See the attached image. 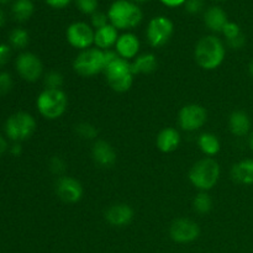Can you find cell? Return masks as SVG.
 I'll list each match as a JSON object with an SVG mask.
<instances>
[{
  "instance_id": "42",
  "label": "cell",
  "mask_w": 253,
  "mask_h": 253,
  "mask_svg": "<svg viewBox=\"0 0 253 253\" xmlns=\"http://www.w3.org/2000/svg\"><path fill=\"white\" fill-rule=\"evenodd\" d=\"M249 145L250 147H251V150L253 151V131L251 133H250V137H249Z\"/></svg>"
},
{
  "instance_id": "46",
  "label": "cell",
  "mask_w": 253,
  "mask_h": 253,
  "mask_svg": "<svg viewBox=\"0 0 253 253\" xmlns=\"http://www.w3.org/2000/svg\"><path fill=\"white\" fill-rule=\"evenodd\" d=\"M215 1H221V0H215Z\"/></svg>"
},
{
  "instance_id": "4",
  "label": "cell",
  "mask_w": 253,
  "mask_h": 253,
  "mask_svg": "<svg viewBox=\"0 0 253 253\" xmlns=\"http://www.w3.org/2000/svg\"><path fill=\"white\" fill-rule=\"evenodd\" d=\"M36 105L43 118L56 120L66 113L68 98L62 89H44L37 98Z\"/></svg>"
},
{
  "instance_id": "11",
  "label": "cell",
  "mask_w": 253,
  "mask_h": 253,
  "mask_svg": "<svg viewBox=\"0 0 253 253\" xmlns=\"http://www.w3.org/2000/svg\"><path fill=\"white\" fill-rule=\"evenodd\" d=\"M16 69L22 79L34 83L42 77L43 64L36 54L31 53V52H24L17 57Z\"/></svg>"
},
{
  "instance_id": "23",
  "label": "cell",
  "mask_w": 253,
  "mask_h": 253,
  "mask_svg": "<svg viewBox=\"0 0 253 253\" xmlns=\"http://www.w3.org/2000/svg\"><path fill=\"white\" fill-rule=\"evenodd\" d=\"M198 146H199L200 151L207 156H215L219 153L220 141L214 133L211 132H204L198 137Z\"/></svg>"
},
{
  "instance_id": "26",
  "label": "cell",
  "mask_w": 253,
  "mask_h": 253,
  "mask_svg": "<svg viewBox=\"0 0 253 253\" xmlns=\"http://www.w3.org/2000/svg\"><path fill=\"white\" fill-rule=\"evenodd\" d=\"M194 210L199 214H208L212 208V199L207 192H200L193 200Z\"/></svg>"
},
{
  "instance_id": "29",
  "label": "cell",
  "mask_w": 253,
  "mask_h": 253,
  "mask_svg": "<svg viewBox=\"0 0 253 253\" xmlns=\"http://www.w3.org/2000/svg\"><path fill=\"white\" fill-rule=\"evenodd\" d=\"M74 2L79 11H82L83 14L93 15L94 12L98 11V0H74Z\"/></svg>"
},
{
  "instance_id": "40",
  "label": "cell",
  "mask_w": 253,
  "mask_h": 253,
  "mask_svg": "<svg viewBox=\"0 0 253 253\" xmlns=\"http://www.w3.org/2000/svg\"><path fill=\"white\" fill-rule=\"evenodd\" d=\"M7 148H9V145H7V141L5 140V138L2 137L1 135H0V157H1V156L4 155L5 152H6Z\"/></svg>"
},
{
  "instance_id": "8",
  "label": "cell",
  "mask_w": 253,
  "mask_h": 253,
  "mask_svg": "<svg viewBox=\"0 0 253 253\" xmlns=\"http://www.w3.org/2000/svg\"><path fill=\"white\" fill-rule=\"evenodd\" d=\"M174 25L172 20L166 16H156L148 22L146 36L152 47L165 46L172 37Z\"/></svg>"
},
{
  "instance_id": "37",
  "label": "cell",
  "mask_w": 253,
  "mask_h": 253,
  "mask_svg": "<svg viewBox=\"0 0 253 253\" xmlns=\"http://www.w3.org/2000/svg\"><path fill=\"white\" fill-rule=\"evenodd\" d=\"M44 1H46L48 6L53 7V9H63L72 0H44Z\"/></svg>"
},
{
  "instance_id": "2",
  "label": "cell",
  "mask_w": 253,
  "mask_h": 253,
  "mask_svg": "<svg viewBox=\"0 0 253 253\" xmlns=\"http://www.w3.org/2000/svg\"><path fill=\"white\" fill-rule=\"evenodd\" d=\"M109 22L118 30H128L138 26L143 14L138 5L131 0H116L108 10Z\"/></svg>"
},
{
  "instance_id": "24",
  "label": "cell",
  "mask_w": 253,
  "mask_h": 253,
  "mask_svg": "<svg viewBox=\"0 0 253 253\" xmlns=\"http://www.w3.org/2000/svg\"><path fill=\"white\" fill-rule=\"evenodd\" d=\"M34 10L35 6L31 0H15L11 7L12 16L19 22L27 21L34 14Z\"/></svg>"
},
{
  "instance_id": "6",
  "label": "cell",
  "mask_w": 253,
  "mask_h": 253,
  "mask_svg": "<svg viewBox=\"0 0 253 253\" xmlns=\"http://www.w3.org/2000/svg\"><path fill=\"white\" fill-rule=\"evenodd\" d=\"M106 52L99 48H88L81 51L73 62V68L79 76L91 77L105 71Z\"/></svg>"
},
{
  "instance_id": "21",
  "label": "cell",
  "mask_w": 253,
  "mask_h": 253,
  "mask_svg": "<svg viewBox=\"0 0 253 253\" xmlns=\"http://www.w3.org/2000/svg\"><path fill=\"white\" fill-rule=\"evenodd\" d=\"M157 58L153 53L138 54L131 62V71L135 74H150L157 69Z\"/></svg>"
},
{
  "instance_id": "5",
  "label": "cell",
  "mask_w": 253,
  "mask_h": 253,
  "mask_svg": "<svg viewBox=\"0 0 253 253\" xmlns=\"http://www.w3.org/2000/svg\"><path fill=\"white\" fill-rule=\"evenodd\" d=\"M109 86L118 93H125L132 86L133 73L131 63L126 59L118 57L104 71Z\"/></svg>"
},
{
  "instance_id": "36",
  "label": "cell",
  "mask_w": 253,
  "mask_h": 253,
  "mask_svg": "<svg viewBox=\"0 0 253 253\" xmlns=\"http://www.w3.org/2000/svg\"><path fill=\"white\" fill-rule=\"evenodd\" d=\"M10 48L6 44H0V67L4 66L10 58Z\"/></svg>"
},
{
  "instance_id": "22",
  "label": "cell",
  "mask_w": 253,
  "mask_h": 253,
  "mask_svg": "<svg viewBox=\"0 0 253 253\" xmlns=\"http://www.w3.org/2000/svg\"><path fill=\"white\" fill-rule=\"evenodd\" d=\"M231 177L235 182L245 185L253 184V160H244L236 163L231 169Z\"/></svg>"
},
{
  "instance_id": "27",
  "label": "cell",
  "mask_w": 253,
  "mask_h": 253,
  "mask_svg": "<svg viewBox=\"0 0 253 253\" xmlns=\"http://www.w3.org/2000/svg\"><path fill=\"white\" fill-rule=\"evenodd\" d=\"M77 135L81 136L84 140H94L98 136L99 131L94 125L89 123H81L76 126Z\"/></svg>"
},
{
  "instance_id": "1",
  "label": "cell",
  "mask_w": 253,
  "mask_h": 253,
  "mask_svg": "<svg viewBox=\"0 0 253 253\" xmlns=\"http://www.w3.org/2000/svg\"><path fill=\"white\" fill-rule=\"evenodd\" d=\"M226 49L219 37L208 35L202 37L195 46L194 57L197 63L207 71H212L221 66L225 59Z\"/></svg>"
},
{
  "instance_id": "43",
  "label": "cell",
  "mask_w": 253,
  "mask_h": 253,
  "mask_svg": "<svg viewBox=\"0 0 253 253\" xmlns=\"http://www.w3.org/2000/svg\"><path fill=\"white\" fill-rule=\"evenodd\" d=\"M249 72H250V74H251V77L253 78V59L251 62H250V64H249Z\"/></svg>"
},
{
  "instance_id": "41",
  "label": "cell",
  "mask_w": 253,
  "mask_h": 253,
  "mask_svg": "<svg viewBox=\"0 0 253 253\" xmlns=\"http://www.w3.org/2000/svg\"><path fill=\"white\" fill-rule=\"evenodd\" d=\"M6 22V15H5L4 10L0 9V27H2Z\"/></svg>"
},
{
  "instance_id": "18",
  "label": "cell",
  "mask_w": 253,
  "mask_h": 253,
  "mask_svg": "<svg viewBox=\"0 0 253 253\" xmlns=\"http://www.w3.org/2000/svg\"><path fill=\"white\" fill-rule=\"evenodd\" d=\"M229 22L227 15L224 9L220 6H211L205 11L204 24L211 32H222L225 25Z\"/></svg>"
},
{
  "instance_id": "33",
  "label": "cell",
  "mask_w": 253,
  "mask_h": 253,
  "mask_svg": "<svg viewBox=\"0 0 253 253\" xmlns=\"http://www.w3.org/2000/svg\"><path fill=\"white\" fill-rule=\"evenodd\" d=\"M12 88V78L6 72L0 73V96L6 95Z\"/></svg>"
},
{
  "instance_id": "31",
  "label": "cell",
  "mask_w": 253,
  "mask_h": 253,
  "mask_svg": "<svg viewBox=\"0 0 253 253\" xmlns=\"http://www.w3.org/2000/svg\"><path fill=\"white\" fill-rule=\"evenodd\" d=\"M221 34L224 35L225 39H226V41H229V40H232V39H235V37L240 36V35L242 34V31L236 22L229 21L226 25H225V27H224V30H222Z\"/></svg>"
},
{
  "instance_id": "16",
  "label": "cell",
  "mask_w": 253,
  "mask_h": 253,
  "mask_svg": "<svg viewBox=\"0 0 253 253\" xmlns=\"http://www.w3.org/2000/svg\"><path fill=\"white\" fill-rule=\"evenodd\" d=\"M91 157L94 162L103 168L113 167L116 162V152L113 146L103 140L95 141L91 148Z\"/></svg>"
},
{
  "instance_id": "45",
  "label": "cell",
  "mask_w": 253,
  "mask_h": 253,
  "mask_svg": "<svg viewBox=\"0 0 253 253\" xmlns=\"http://www.w3.org/2000/svg\"><path fill=\"white\" fill-rule=\"evenodd\" d=\"M131 1H133V2H145V1H148V0H131Z\"/></svg>"
},
{
  "instance_id": "19",
  "label": "cell",
  "mask_w": 253,
  "mask_h": 253,
  "mask_svg": "<svg viewBox=\"0 0 253 253\" xmlns=\"http://www.w3.org/2000/svg\"><path fill=\"white\" fill-rule=\"evenodd\" d=\"M157 147L161 152L170 153L178 148L180 143V135L175 128L166 127L158 133Z\"/></svg>"
},
{
  "instance_id": "20",
  "label": "cell",
  "mask_w": 253,
  "mask_h": 253,
  "mask_svg": "<svg viewBox=\"0 0 253 253\" xmlns=\"http://www.w3.org/2000/svg\"><path fill=\"white\" fill-rule=\"evenodd\" d=\"M229 127L232 135L237 136V137L246 136L251 131V119L245 111L236 110L230 115Z\"/></svg>"
},
{
  "instance_id": "14",
  "label": "cell",
  "mask_w": 253,
  "mask_h": 253,
  "mask_svg": "<svg viewBox=\"0 0 253 253\" xmlns=\"http://www.w3.org/2000/svg\"><path fill=\"white\" fill-rule=\"evenodd\" d=\"M105 219L111 226H127L133 219V210L130 205L124 204V203L114 204L106 210Z\"/></svg>"
},
{
  "instance_id": "17",
  "label": "cell",
  "mask_w": 253,
  "mask_h": 253,
  "mask_svg": "<svg viewBox=\"0 0 253 253\" xmlns=\"http://www.w3.org/2000/svg\"><path fill=\"white\" fill-rule=\"evenodd\" d=\"M119 30L115 29L111 24L106 25V26L101 27V29L95 30V35H94V44L96 48L103 49V51H108L111 47L115 46L119 39Z\"/></svg>"
},
{
  "instance_id": "32",
  "label": "cell",
  "mask_w": 253,
  "mask_h": 253,
  "mask_svg": "<svg viewBox=\"0 0 253 253\" xmlns=\"http://www.w3.org/2000/svg\"><path fill=\"white\" fill-rule=\"evenodd\" d=\"M90 21H91V26H93L95 30L101 29V27H104V26H106V25L110 24V22H109L108 14H105V12H101V11L94 12V14L91 15Z\"/></svg>"
},
{
  "instance_id": "7",
  "label": "cell",
  "mask_w": 253,
  "mask_h": 253,
  "mask_svg": "<svg viewBox=\"0 0 253 253\" xmlns=\"http://www.w3.org/2000/svg\"><path fill=\"white\" fill-rule=\"evenodd\" d=\"M36 130L34 116L25 111L14 114L5 123V133L14 142H22L32 136Z\"/></svg>"
},
{
  "instance_id": "44",
  "label": "cell",
  "mask_w": 253,
  "mask_h": 253,
  "mask_svg": "<svg viewBox=\"0 0 253 253\" xmlns=\"http://www.w3.org/2000/svg\"><path fill=\"white\" fill-rule=\"evenodd\" d=\"M10 1H12V0H0V4H7Z\"/></svg>"
},
{
  "instance_id": "10",
  "label": "cell",
  "mask_w": 253,
  "mask_h": 253,
  "mask_svg": "<svg viewBox=\"0 0 253 253\" xmlns=\"http://www.w3.org/2000/svg\"><path fill=\"white\" fill-rule=\"evenodd\" d=\"M94 35H95V31L93 30V27L83 21L71 24L66 32L68 43L81 51L90 48L91 44L94 43Z\"/></svg>"
},
{
  "instance_id": "13",
  "label": "cell",
  "mask_w": 253,
  "mask_h": 253,
  "mask_svg": "<svg viewBox=\"0 0 253 253\" xmlns=\"http://www.w3.org/2000/svg\"><path fill=\"white\" fill-rule=\"evenodd\" d=\"M54 189H56L57 197L62 202L69 203V204L78 203L83 197V187L81 182L73 177H67V175L59 177L54 184Z\"/></svg>"
},
{
  "instance_id": "35",
  "label": "cell",
  "mask_w": 253,
  "mask_h": 253,
  "mask_svg": "<svg viewBox=\"0 0 253 253\" xmlns=\"http://www.w3.org/2000/svg\"><path fill=\"white\" fill-rule=\"evenodd\" d=\"M245 44H246V37H245L244 34L227 41V46L232 49H241Z\"/></svg>"
},
{
  "instance_id": "12",
  "label": "cell",
  "mask_w": 253,
  "mask_h": 253,
  "mask_svg": "<svg viewBox=\"0 0 253 253\" xmlns=\"http://www.w3.org/2000/svg\"><path fill=\"white\" fill-rule=\"evenodd\" d=\"M199 225L190 219L180 217L174 220L169 227V235L178 244H189L199 237Z\"/></svg>"
},
{
  "instance_id": "3",
  "label": "cell",
  "mask_w": 253,
  "mask_h": 253,
  "mask_svg": "<svg viewBox=\"0 0 253 253\" xmlns=\"http://www.w3.org/2000/svg\"><path fill=\"white\" fill-rule=\"evenodd\" d=\"M220 165L212 158H204L195 163L189 172V180L200 192L212 189L219 182Z\"/></svg>"
},
{
  "instance_id": "30",
  "label": "cell",
  "mask_w": 253,
  "mask_h": 253,
  "mask_svg": "<svg viewBox=\"0 0 253 253\" xmlns=\"http://www.w3.org/2000/svg\"><path fill=\"white\" fill-rule=\"evenodd\" d=\"M49 169H51L53 174L62 175L67 169L66 161L62 157H59V156H54V157L49 160Z\"/></svg>"
},
{
  "instance_id": "38",
  "label": "cell",
  "mask_w": 253,
  "mask_h": 253,
  "mask_svg": "<svg viewBox=\"0 0 253 253\" xmlns=\"http://www.w3.org/2000/svg\"><path fill=\"white\" fill-rule=\"evenodd\" d=\"M160 1L168 7H177L184 5L187 0H160Z\"/></svg>"
},
{
  "instance_id": "34",
  "label": "cell",
  "mask_w": 253,
  "mask_h": 253,
  "mask_svg": "<svg viewBox=\"0 0 253 253\" xmlns=\"http://www.w3.org/2000/svg\"><path fill=\"white\" fill-rule=\"evenodd\" d=\"M184 6L189 14H199L204 7V0H187Z\"/></svg>"
},
{
  "instance_id": "25",
  "label": "cell",
  "mask_w": 253,
  "mask_h": 253,
  "mask_svg": "<svg viewBox=\"0 0 253 253\" xmlns=\"http://www.w3.org/2000/svg\"><path fill=\"white\" fill-rule=\"evenodd\" d=\"M9 41L10 44H11L14 48L17 49H22L29 44L30 41V36H29V32L24 29H14L9 35Z\"/></svg>"
},
{
  "instance_id": "9",
  "label": "cell",
  "mask_w": 253,
  "mask_h": 253,
  "mask_svg": "<svg viewBox=\"0 0 253 253\" xmlns=\"http://www.w3.org/2000/svg\"><path fill=\"white\" fill-rule=\"evenodd\" d=\"M208 120V113L204 106L199 104H188L183 106L178 115V123L179 126L184 131H193L199 130L200 127L204 126V124Z\"/></svg>"
},
{
  "instance_id": "15",
  "label": "cell",
  "mask_w": 253,
  "mask_h": 253,
  "mask_svg": "<svg viewBox=\"0 0 253 253\" xmlns=\"http://www.w3.org/2000/svg\"><path fill=\"white\" fill-rule=\"evenodd\" d=\"M115 51L119 57L130 61L135 57L138 56V51H140V40L136 35L131 34V32H126L119 36L118 42L115 44Z\"/></svg>"
},
{
  "instance_id": "28",
  "label": "cell",
  "mask_w": 253,
  "mask_h": 253,
  "mask_svg": "<svg viewBox=\"0 0 253 253\" xmlns=\"http://www.w3.org/2000/svg\"><path fill=\"white\" fill-rule=\"evenodd\" d=\"M44 85L46 89H61V86L63 85L64 78L62 76V73L57 71H51L44 76Z\"/></svg>"
},
{
  "instance_id": "39",
  "label": "cell",
  "mask_w": 253,
  "mask_h": 253,
  "mask_svg": "<svg viewBox=\"0 0 253 253\" xmlns=\"http://www.w3.org/2000/svg\"><path fill=\"white\" fill-rule=\"evenodd\" d=\"M10 152H11V155L14 156L21 155L22 148H21V145H20V142H14V145L10 147Z\"/></svg>"
}]
</instances>
